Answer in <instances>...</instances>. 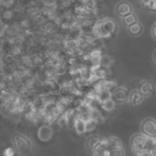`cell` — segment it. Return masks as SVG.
Instances as JSON below:
<instances>
[{
    "label": "cell",
    "instance_id": "obj_11",
    "mask_svg": "<svg viewBox=\"0 0 156 156\" xmlns=\"http://www.w3.org/2000/svg\"><path fill=\"white\" fill-rule=\"evenodd\" d=\"M103 140V138L98 135H91L89 136L86 140L87 147L91 151L94 148Z\"/></svg>",
    "mask_w": 156,
    "mask_h": 156
},
{
    "label": "cell",
    "instance_id": "obj_15",
    "mask_svg": "<svg viewBox=\"0 0 156 156\" xmlns=\"http://www.w3.org/2000/svg\"><path fill=\"white\" fill-rule=\"evenodd\" d=\"M122 20H123L124 24L126 26L129 27V26L133 24L134 23H136L138 21V18L135 14L131 13L125 16L124 17H123Z\"/></svg>",
    "mask_w": 156,
    "mask_h": 156
},
{
    "label": "cell",
    "instance_id": "obj_10",
    "mask_svg": "<svg viewBox=\"0 0 156 156\" xmlns=\"http://www.w3.org/2000/svg\"><path fill=\"white\" fill-rule=\"evenodd\" d=\"M127 30L130 35L133 37H137L143 34L144 31V27L140 22L137 21L133 24L129 26Z\"/></svg>",
    "mask_w": 156,
    "mask_h": 156
},
{
    "label": "cell",
    "instance_id": "obj_16",
    "mask_svg": "<svg viewBox=\"0 0 156 156\" xmlns=\"http://www.w3.org/2000/svg\"><path fill=\"white\" fill-rule=\"evenodd\" d=\"M101 104L102 108L105 111L108 112L113 111L115 107V101L112 98Z\"/></svg>",
    "mask_w": 156,
    "mask_h": 156
},
{
    "label": "cell",
    "instance_id": "obj_26",
    "mask_svg": "<svg viewBox=\"0 0 156 156\" xmlns=\"http://www.w3.org/2000/svg\"><path fill=\"white\" fill-rule=\"evenodd\" d=\"M138 1L143 4H147V2H149V0H138Z\"/></svg>",
    "mask_w": 156,
    "mask_h": 156
},
{
    "label": "cell",
    "instance_id": "obj_7",
    "mask_svg": "<svg viewBox=\"0 0 156 156\" xmlns=\"http://www.w3.org/2000/svg\"><path fill=\"white\" fill-rule=\"evenodd\" d=\"M115 100L119 103H126L129 101V93L127 90L123 87L116 88L113 93Z\"/></svg>",
    "mask_w": 156,
    "mask_h": 156
},
{
    "label": "cell",
    "instance_id": "obj_19",
    "mask_svg": "<svg viewBox=\"0 0 156 156\" xmlns=\"http://www.w3.org/2000/svg\"><path fill=\"white\" fill-rule=\"evenodd\" d=\"M86 124V131L87 132H91L96 128L98 123L93 119H90L88 121L85 122Z\"/></svg>",
    "mask_w": 156,
    "mask_h": 156
},
{
    "label": "cell",
    "instance_id": "obj_4",
    "mask_svg": "<svg viewBox=\"0 0 156 156\" xmlns=\"http://www.w3.org/2000/svg\"><path fill=\"white\" fill-rule=\"evenodd\" d=\"M138 90L144 98H149L155 94L156 86L152 80H144L140 83Z\"/></svg>",
    "mask_w": 156,
    "mask_h": 156
},
{
    "label": "cell",
    "instance_id": "obj_1",
    "mask_svg": "<svg viewBox=\"0 0 156 156\" xmlns=\"http://www.w3.org/2000/svg\"><path fill=\"white\" fill-rule=\"evenodd\" d=\"M153 141V139L147 138L140 132L135 133L131 136L130 144L133 154L138 156L143 151H151Z\"/></svg>",
    "mask_w": 156,
    "mask_h": 156
},
{
    "label": "cell",
    "instance_id": "obj_25",
    "mask_svg": "<svg viewBox=\"0 0 156 156\" xmlns=\"http://www.w3.org/2000/svg\"><path fill=\"white\" fill-rule=\"evenodd\" d=\"M152 58L154 62L156 63V49L154 51L153 53H152Z\"/></svg>",
    "mask_w": 156,
    "mask_h": 156
},
{
    "label": "cell",
    "instance_id": "obj_18",
    "mask_svg": "<svg viewBox=\"0 0 156 156\" xmlns=\"http://www.w3.org/2000/svg\"><path fill=\"white\" fill-rule=\"evenodd\" d=\"M108 156H126V153L122 147L110 149L108 151Z\"/></svg>",
    "mask_w": 156,
    "mask_h": 156
},
{
    "label": "cell",
    "instance_id": "obj_22",
    "mask_svg": "<svg viewBox=\"0 0 156 156\" xmlns=\"http://www.w3.org/2000/svg\"><path fill=\"white\" fill-rule=\"evenodd\" d=\"M151 34L152 35V37L156 40V21L154 22V23L152 24L151 30Z\"/></svg>",
    "mask_w": 156,
    "mask_h": 156
},
{
    "label": "cell",
    "instance_id": "obj_17",
    "mask_svg": "<svg viewBox=\"0 0 156 156\" xmlns=\"http://www.w3.org/2000/svg\"><path fill=\"white\" fill-rule=\"evenodd\" d=\"M69 122V118L64 113H63L57 119V124L62 128L66 127L68 125Z\"/></svg>",
    "mask_w": 156,
    "mask_h": 156
},
{
    "label": "cell",
    "instance_id": "obj_21",
    "mask_svg": "<svg viewBox=\"0 0 156 156\" xmlns=\"http://www.w3.org/2000/svg\"><path fill=\"white\" fill-rule=\"evenodd\" d=\"M15 151V150L12 147H7L4 150L3 154L4 156H13Z\"/></svg>",
    "mask_w": 156,
    "mask_h": 156
},
{
    "label": "cell",
    "instance_id": "obj_24",
    "mask_svg": "<svg viewBox=\"0 0 156 156\" xmlns=\"http://www.w3.org/2000/svg\"><path fill=\"white\" fill-rule=\"evenodd\" d=\"M138 156H154L150 151H145L140 154Z\"/></svg>",
    "mask_w": 156,
    "mask_h": 156
},
{
    "label": "cell",
    "instance_id": "obj_12",
    "mask_svg": "<svg viewBox=\"0 0 156 156\" xmlns=\"http://www.w3.org/2000/svg\"><path fill=\"white\" fill-rule=\"evenodd\" d=\"M73 126L76 132L78 134H82L85 133L86 131V124L85 121L81 119L77 116L75 118L73 123Z\"/></svg>",
    "mask_w": 156,
    "mask_h": 156
},
{
    "label": "cell",
    "instance_id": "obj_8",
    "mask_svg": "<svg viewBox=\"0 0 156 156\" xmlns=\"http://www.w3.org/2000/svg\"><path fill=\"white\" fill-rule=\"evenodd\" d=\"M133 11V8L132 5L127 1H122L119 2L116 6V12L118 14L124 17L125 16L131 13Z\"/></svg>",
    "mask_w": 156,
    "mask_h": 156
},
{
    "label": "cell",
    "instance_id": "obj_13",
    "mask_svg": "<svg viewBox=\"0 0 156 156\" xmlns=\"http://www.w3.org/2000/svg\"><path fill=\"white\" fill-rule=\"evenodd\" d=\"M105 140L108 149L122 147V144L121 140L116 136H111L107 138H105Z\"/></svg>",
    "mask_w": 156,
    "mask_h": 156
},
{
    "label": "cell",
    "instance_id": "obj_5",
    "mask_svg": "<svg viewBox=\"0 0 156 156\" xmlns=\"http://www.w3.org/2000/svg\"><path fill=\"white\" fill-rule=\"evenodd\" d=\"M144 98L138 90H133L129 93L128 102L131 107H137L143 103Z\"/></svg>",
    "mask_w": 156,
    "mask_h": 156
},
{
    "label": "cell",
    "instance_id": "obj_23",
    "mask_svg": "<svg viewBox=\"0 0 156 156\" xmlns=\"http://www.w3.org/2000/svg\"><path fill=\"white\" fill-rule=\"evenodd\" d=\"M151 152L153 154L154 156H156V139L154 140L151 149Z\"/></svg>",
    "mask_w": 156,
    "mask_h": 156
},
{
    "label": "cell",
    "instance_id": "obj_6",
    "mask_svg": "<svg viewBox=\"0 0 156 156\" xmlns=\"http://www.w3.org/2000/svg\"><path fill=\"white\" fill-rule=\"evenodd\" d=\"M52 135V129L48 124L42 125L38 129L37 136L38 139L41 141L47 142L49 141L51 139Z\"/></svg>",
    "mask_w": 156,
    "mask_h": 156
},
{
    "label": "cell",
    "instance_id": "obj_14",
    "mask_svg": "<svg viewBox=\"0 0 156 156\" xmlns=\"http://www.w3.org/2000/svg\"><path fill=\"white\" fill-rule=\"evenodd\" d=\"M112 93L109 90H101L98 92L97 96V101L100 103L102 104L110 99H112Z\"/></svg>",
    "mask_w": 156,
    "mask_h": 156
},
{
    "label": "cell",
    "instance_id": "obj_3",
    "mask_svg": "<svg viewBox=\"0 0 156 156\" xmlns=\"http://www.w3.org/2000/svg\"><path fill=\"white\" fill-rule=\"evenodd\" d=\"M140 132L147 138L156 139V120L152 118H146L140 124Z\"/></svg>",
    "mask_w": 156,
    "mask_h": 156
},
{
    "label": "cell",
    "instance_id": "obj_20",
    "mask_svg": "<svg viewBox=\"0 0 156 156\" xmlns=\"http://www.w3.org/2000/svg\"><path fill=\"white\" fill-rule=\"evenodd\" d=\"M14 16V13L12 11L7 9L5 10L3 13H2V18L5 20V21H9L11 20L13 17Z\"/></svg>",
    "mask_w": 156,
    "mask_h": 156
},
{
    "label": "cell",
    "instance_id": "obj_2",
    "mask_svg": "<svg viewBox=\"0 0 156 156\" xmlns=\"http://www.w3.org/2000/svg\"><path fill=\"white\" fill-rule=\"evenodd\" d=\"M12 141L15 151L20 155H27L32 151V141L23 133L18 132L13 133L12 136Z\"/></svg>",
    "mask_w": 156,
    "mask_h": 156
},
{
    "label": "cell",
    "instance_id": "obj_9",
    "mask_svg": "<svg viewBox=\"0 0 156 156\" xmlns=\"http://www.w3.org/2000/svg\"><path fill=\"white\" fill-rule=\"evenodd\" d=\"M108 148L105 138L93 150V156H108Z\"/></svg>",
    "mask_w": 156,
    "mask_h": 156
}]
</instances>
